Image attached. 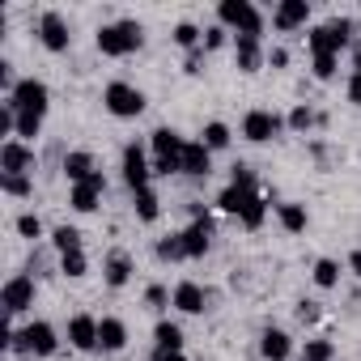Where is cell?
I'll return each mask as SVG.
<instances>
[{
	"instance_id": "cell-1",
	"label": "cell",
	"mask_w": 361,
	"mask_h": 361,
	"mask_svg": "<svg viewBox=\"0 0 361 361\" xmlns=\"http://www.w3.org/2000/svg\"><path fill=\"white\" fill-rule=\"evenodd\" d=\"M136 47H140V26L136 22H115V26L98 30V51H106V56H128Z\"/></svg>"
},
{
	"instance_id": "cell-2",
	"label": "cell",
	"mask_w": 361,
	"mask_h": 361,
	"mask_svg": "<svg viewBox=\"0 0 361 361\" xmlns=\"http://www.w3.org/2000/svg\"><path fill=\"white\" fill-rule=\"evenodd\" d=\"M348 39H353V22H348V18H336V22L310 30V47H314V56H336Z\"/></svg>"
},
{
	"instance_id": "cell-3",
	"label": "cell",
	"mask_w": 361,
	"mask_h": 361,
	"mask_svg": "<svg viewBox=\"0 0 361 361\" xmlns=\"http://www.w3.org/2000/svg\"><path fill=\"white\" fill-rule=\"evenodd\" d=\"M102 102H106V111H111V115H119V119H132V115H140V111H145V94H140V90H132V85H123V81L106 85Z\"/></svg>"
},
{
	"instance_id": "cell-4",
	"label": "cell",
	"mask_w": 361,
	"mask_h": 361,
	"mask_svg": "<svg viewBox=\"0 0 361 361\" xmlns=\"http://www.w3.org/2000/svg\"><path fill=\"white\" fill-rule=\"evenodd\" d=\"M13 106L43 115V111H47V85L35 81V77H30V81H18V85H13Z\"/></svg>"
},
{
	"instance_id": "cell-5",
	"label": "cell",
	"mask_w": 361,
	"mask_h": 361,
	"mask_svg": "<svg viewBox=\"0 0 361 361\" xmlns=\"http://www.w3.org/2000/svg\"><path fill=\"white\" fill-rule=\"evenodd\" d=\"M149 161H145V149L140 145H128L123 149V178H128V188L132 192H145V183H149Z\"/></svg>"
},
{
	"instance_id": "cell-6",
	"label": "cell",
	"mask_w": 361,
	"mask_h": 361,
	"mask_svg": "<svg viewBox=\"0 0 361 361\" xmlns=\"http://www.w3.org/2000/svg\"><path fill=\"white\" fill-rule=\"evenodd\" d=\"M0 170H5V174L35 170V149H26L22 140H5V149H0Z\"/></svg>"
},
{
	"instance_id": "cell-7",
	"label": "cell",
	"mask_w": 361,
	"mask_h": 361,
	"mask_svg": "<svg viewBox=\"0 0 361 361\" xmlns=\"http://www.w3.org/2000/svg\"><path fill=\"white\" fill-rule=\"evenodd\" d=\"M102 192H106V178L94 170V174L85 178V183H77V188H73V209H77V213H94Z\"/></svg>"
},
{
	"instance_id": "cell-8",
	"label": "cell",
	"mask_w": 361,
	"mask_h": 361,
	"mask_svg": "<svg viewBox=\"0 0 361 361\" xmlns=\"http://www.w3.org/2000/svg\"><path fill=\"white\" fill-rule=\"evenodd\" d=\"M276 128H281V119H276L272 111H251V115L243 119V136H247V140H272Z\"/></svg>"
},
{
	"instance_id": "cell-9",
	"label": "cell",
	"mask_w": 361,
	"mask_h": 361,
	"mask_svg": "<svg viewBox=\"0 0 361 361\" xmlns=\"http://www.w3.org/2000/svg\"><path fill=\"white\" fill-rule=\"evenodd\" d=\"M30 302H35V281H30V276H13V281L5 285V310L18 314V310H26Z\"/></svg>"
},
{
	"instance_id": "cell-10",
	"label": "cell",
	"mask_w": 361,
	"mask_h": 361,
	"mask_svg": "<svg viewBox=\"0 0 361 361\" xmlns=\"http://www.w3.org/2000/svg\"><path fill=\"white\" fill-rule=\"evenodd\" d=\"M178 238H183V251H188V255H204V251H209V238H213L209 217H196L183 234H178Z\"/></svg>"
},
{
	"instance_id": "cell-11",
	"label": "cell",
	"mask_w": 361,
	"mask_h": 361,
	"mask_svg": "<svg viewBox=\"0 0 361 361\" xmlns=\"http://www.w3.org/2000/svg\"><path fill=\"white\" fill-rule=\"evenodd\" d=\"M39 35H43V43H47L51 51H64V47H68V26H64V18H60V13H43Z\"/></svg>"
},
{
	"instance_id": "cell-12",
	"label": "cell",
	"mask_w": 361,
	"mask_h": 361,
	"mask_svg": "<svg viewBox=\"0 0 361 361\" xmlns=\"http://www.w3.org/2000/svg\"><path fill=\"white\" fill-rule=\"evenodd\" d=\"M310 18V5H306V0H281V5H276V26L281 30H293V26H302Z\"/></svg>"
},
{
	"instance_id": "cell-13",
	"label": "cell",
	"mask_w": 361,
	"mask_h": 361,
	"mask_svg": "<svg viewBox=\"0 0 361 361\" xmlns=\"http://www.w3.org/2000/svg\"><path fill=\"white\" fill-rule=\"evenodd\" d=\"M174 306L183 310V314H200L204 310V289L196 281H183V285L174 289Z\"/></svg>"
},
{
	"instance_id": "cell-14",
	"label": "cell",
	"mask_w": 361,
	"mask_h": 361,
	"mask_svg": "<svg viewBox=\"0 0 361 361\" xmlns=\"http://www.w3.org/2000/svg\"><path fill=\"white\" fill-rule=\"evenodd\" d=\"M68 340H73L77 348H94V344H98V319L77 314V319L68 323Z\"/></svg>"
},
{
	"instance_id": "cell-15",
	"label": "cell",
	"mask_w": 361,
	"mask_h": 361,
	"mask_svg": "<svg viewBox=\"0 0 361 361\" xmlns=\"http://www.w3.org/2000/svg\"><path fill=\"white\" fill-rule=\"evenodd\" d=\"M98 344L111 348V353L123 348V344H128V327H123L119 319H102V323H98Z\"/></svg>"
},
{
	"instance_id": "cell-16",
	"label": "cell",
	"mask_w": 361,
	"mask_h": 361,
	"mask_svg": "<svg viewBox=\"0 0 361 361\" xmlns=\"http://www.w3.org/2000/svg\"><path fill=\"white\" fill-rule=\"evenodd\" d=\"M26 336H30V348H35L39 357H51V353H56V331H51V323H30Z\"/></svg>"
},
{
	"instance_id": "cell-17",
	"label": "cell",
	"mask_w": 361,
	"mask_h": 361,
	"mask_svg": "<svg viewBox=\"0 0 361 361\" xmlns=\"http://www.w3.org/2000/svg\"><path fill=\"white\" fill-rule=\"evenodd\" d=\"M183 174H209V145H183Z\"/></svg>"
},
{
	"instance_id": "cell-18",
	"label": "cell",
	"mask_w": 361,
	"mask_h": 361,
	"mask_svg": "<svg viewBox=\"0 0 361 361\" xmlns=\"http://www.w3.org/2000/svg\"><path fill=\"white\" fill-rule=\"evenodd\" d=\"M183 136H178V132H170V128H157L153 132V149H157V157H178V153H183Z\"/></svg>"
},
{
	"instance_id": "cell-19",
	"label": "cell",
	"mask_w": 361,
	"mask_h": 361,
	"mask_svg": "<svg viewBox=\"0 0 361 361\" xmlns=\"http://www.w3.org/2000/svg\"><path fill=\"white\" fill-rule=\"evenodd\" d=\"M259 348H264V357H268V361H285L293 344H289V336H285V331H264Z\"/></svg>"
},
{
	"instance_id": "cell-20",
	"label": "cell",
	"mask_w": 361,
	"mask_h": 361,
	"mask_svg": "<svg viewBox=\"0 0 361 361\" xmlns=\"http://www.w3.org/2000/svg\"><path fill=\"white\" fill-rule=\"evenodd\" d=\"M64 174L73 178V183H85V178L94 174V157L90 153H68L64 157Z\"/></svg>"
},
{
	"instance_id": "cell-21",
	"label": "cell",
	"mask_w": 361,
	"mask_h": 361,
	"mask_svg": "<svg viewBox=\"0 0 361 361\" xmlns=\"http://www.w3.org/2000/svg\"><path fill=\"white\" fill-rule=\"evenodd\" d=\"M234 56H238V68H243V73H255V68H259V43H255V39H243V35H238Z\"/></svg>"
},
{
	"instance_id": "cell-22",
	"label": "cell",
	"mask_w": 361,
	"mask_h": 361,
	"mask_svg": "<svg viewBox=\"0 0 361 361\" xmlns=\"http://www.w3.org/2000/svg\"><path fill=\"white\" fill-rule=\"evenodd\" d=\"M128 272H132V264H128V255H111V259H106V285H111V289H119V285H128Z\"/></svg>"
},
{
	"instance_id": "cell-23",
	"label": "cell",
	"mask_w": 361,
	"mask_h": 361,
	"mask_svg": "<svg viewBox=\"0 0 361 361\" xmlns=\"http://www.w3.org/2000/svg\"><path fill=\"white\" fill-rule=\"evenodd\" d=\"M247 13H251V5H247V0H221V9H217V18H221L226 26H238Z\"/></svg>"
},
{
	"instance_id": "cell-24",
	"label": "cell",
	"mask_w": 361,
	"mask_h": 361,
	"mask_svg": "<svg viewBox=\"0 0 361 361\" xmlns=\"http://www.w3.org/2000/svg\"><path fill=\"white\" fill-rule=\"evenodd\" d=\"M281 226H285L289 234H302V230H306V209H302V204H281Z\"/></svg>"
},
{
	"instance_id": "cell-25",
	"label": "cell",
	"mask_w": 361,
	"mask_h": 361,
	"mask_svg": "<svg viewBox=\"0 0 361 361\" xmlns=\"http://www.w3.org/2000/svg\"><path fill=\"white\" fill-rule=\"evenodd\" d=\"M247 196H251V192H243V188H234V183H230V188L221 192V200H217V204H221L226 213H238V217H243V209H247Z\"/></svg>"
},
{
	"instance_id": "cell-26",
	"label": "cell",
	"mask_w": 361,
	"mask_h": 361,
	"mask_svg": "<svg viewBox=\"0 0 361 361\" xmlns=\"http://www.w3.org/2000/svg\"><path fill=\"white\" fill-rule=\"evenodd\" d=\"M153 336H157V348H174V353L183 348V331H178L174 323H157V331H153Z\"/></svg>"
},
{
	"instance_id": "cell-27",
	"label": "cell",
	"mask_w": 361,
	"mask_h": 361,
	"mask_svg": "<svg viewBox=\"0 0 361 361\" xmlns=\"http://www.w3.org/2000/svg\"><path fill=\"white\" fill-rule=\"evenodd\" d=\"M157 204H161V200H157L149 188H145V192H136V213H140V221H157V213H161Z\"/></svg>"
},
{
	"instance_id": "cell-28",
	"label": "cell",
	"mask_w": 361,
	"mask_h": 361,
	"mask_svg": "<svg viewBox=\"0 0 361 361\" xmlns=\"http://www.w3.org/2000/svg\"><path fill=\"white\" fill-rule=\"evenodd\" d=\"M314 281H319L323 289H331V285L340 281V264H336V259H319V264H314Z\"/></svg>"
},
{
	"instance_id": "cell-29",
	"label": "cell",
	"mask_w": 361,
	"mask_h": 361,
	"mask_svg": "<svg viewBox=\"0 0 361 361\" xmlns=\"http://www.w3.org/2000/svg\"><path fill=\"white\" fill-rule=\"evenodd\" d=\"M243 226H251V230H255V226H264V200H259L255 192L247 196V209H243Z\"/></svg>"
},
{
	"instance_id": "cell-30",
	"label": "cell",
	"mask_w": 361,
	"mask_h": 361,
	"mask_svg": "<svg viewBox=\"0 0 361 361\" xmlns=\"http://www.w3.org/2000/svg\"><path fill=\"white\" fill-rule=\"evenodd\" d=\"M56 247H60V255H68V251H81V234H77L73 226H60V230H56Z\"/></svg>"
},
{
	"instance_id": "cell-31",
	"label": "cell",
	"mask_w": 361,
	"mask_h": 361,
	"mask_svg": "<svg viewBox=\"0 0 361 361\" xmlns=\"http://www.w3.org/2000/svg\"><path fill=\"white\" fill-rule=\"evenodd\" d=\"M188 251H183V238L178 234H170V238H161L157 243V259H183Z\"/></svg>"
},
{
	"instance_id": "cell-32",
	"label": "cell",
	"mask_w": 361,
	"mask_h": 361,
	"mask_svg": "<svg viewBox=\"0 0 361 361\" xmlns=\"http://www.w3.org/2000/svg\"><path fill=\"white\" fill-rule=\"evenodd\" d=\"M0 188H5L9 196H30L35 192V183H30L26 174H5V183H0Z\"/></svg>"
},
{
	"instance_id": "cell-33",
	"label": "cell",
	"mask_w": 361,
	"mask_h": 361,
	"mask_svg": "<svg viewBox=\"0 0 361 361\" xmlns=\"http://www.w3.org/2000/svg\"><path fill=\"white\" fill-rule=\"evenodd\" d=\"M39 123H43V115H35V111H18V136H39Z\"/></svg>"
},
{
	"instance_id": "cell-34",
	"label": "cell",
	"mask_w": 361,
	"mask_h": 361,
	"mask_svg": "<svg viewBox=\"0 0 361 361\" xmlns=\"http://www.w3.org/2000/svg\"><path fill=\"white\" fill-rule=\"evenodd\" d=\"M204 145H209V149H226V145H230V128H226V123H209V128H204Z\"/></svg>"
},
{
	"instance_id": "cell-35",
	"label": "cell",
	"mask_w": 361,
	"mask_h": 361,
	"mask_svg": "<svg viewBox=\"0 0 361 361\" xmlns=\"http://www.w3.org/2000/svg\"><path fill=\"white\" fill-rule=\"evenodd\" d=\"M302 361H331V344H327V340H306Z\"/></svg>"
},
{
	"instance_id": "cell-36",
	"label": "cell",
	"mask_w": 361,
	"mask_h": 361,
	"mask_svg": "<svg viewBox=\"0 0 361 361\" xmlns=\"http://www.w3.org/2000/svg\"><path fill=\"white\" fill-rule=\"evenodd\" d=\"M174 43H178V47H196V43H200V30H196L192 22H183V26H174Z\"/></svg>"
},
{
	"instance_id": "cell-37",
	"label": "cell",
	"mask_w": 361,
	"mask_h": 361,
	"mask_svg": "<svg viewBox=\"0 0 361 361\" xmlns=\"http://www.w3.org/2000/svg\"><path fill=\"white\" fill-rule=\"evenodd\" d=\"M314 77H319V81L336 77V56H314Z\"/></svg>"
},
{
	"instance_id": "cell-38",
	"label": "cell",
	"mask_w": 361,
	"mask_h": 361,
	"mask_svg": "<svg viewBox=\"0 0 361 361\" xmlns=\"http://www.w3.org/2000/svg\"><path fill=\"white\" fill-rule=\"evenodd\" d=\"M18 230H22V238H39V234H43V226H39V217H35V213L18 217Z\"/></svg>"
},
{
	"instance_id": "cell-39",
	"label": "cell",
	"mask_w": 361,
	"mask_h": 361,
	"mask_svg": "<svg viewBox=\"0 0 361 361\" xmlns=\"http://www.w3.org/2000/svg\"><path fill=\"white\" fill-rule=\"evenodd\" d=\"M64 272H68V276H85V255H81V251H68V255H64Z\"/></svg>"
},
{
	"instance_id": "cell-40",
	"label": "cell",
	"mask_w": 361,
	"mask_h": 361,
	"mask_svg": "<svg viewBox=\"0 0 361 361\" xmlns=\"http://www.w3.org/2000/svg\"><path fill=\"white\" fill-rule=\"evenodd\" d=\"M174 170H183V153H178V157H157V161H153V174H174Z\"/></svg>"
},
{
	"instance_id": "cell-41",
	"label": "cell",
	"mask_w": 361,
	"mask_h": 361,
	"mask_svg": "<svg viewBox=\"0 0 361 361\" xmlns=\"http://www.w3.org/2000/svg\"><path fill=\"white\" fill-rule=\"evenodd\" d=\"M234 188H243V192H255V174H251L247 166H234Z\"/></svg>"
},
{
	"instance_id": "cell-42",
	"label": "cell",
	"mask_w": 361,
	"mask_h": 361,
	"mask_svg": "<svg viewBox=\"0 0 361 361\" xmlns=\"http://www.w3.org/2000/svg\"><path fill=\"white\" fill-rule=\"evenodd\" d=\"M289 123H293V128H298V132H306V128H310V123H314V115H310V111H306V106H298V111H293V115H289Z\"/></svg>"
},
{
	"instance_id": "cell-43",
	"label": "cell",
	"mask_w": 361,
	"mask_h": 361,
	"mask_svg": "<svg viewBox=\"0 0 361 361\" xmlns=\"http://www.w3.org/2000/svg\"><path fill=\"white\" fill-rule=\"evenodd\" d=\"M348 102L361 106V73H353V81H348Z\"/></svg>"
},
{
	"instance_id": "cell-44",
	"label": "cell",
	"mask_w": 361,
	"mask_h": 361,
	"mask_svg": "<svg viewBox=\"0 0 361 361\" xmlns=\"http://www.w3.org/2000/svg\"><path fill=\"white\" fill-rule=\"evenodd\" d=\"M145 298H149V306H166V289H161V285H153Z\"/></svg>"
},
{
	"instance_id": "cell-45",
	"label": "cell",
	"mask_w": 361,
	"mask_h": 361,
	"mask_svg": "<svg viewBox=\"0 0 361 361\" xmlns=\"http://www.w3.org/2000/svg\"><path fill=\"white\" fill-rule=\"evenodd\" d=\"M153 361H183V353H174V348H157Z\"/></svg>"
},
{
	"instance_id": "cell-46",
	"label": "cell",
	"mask_w": 361,
	"mask_h": 361,
	"mask_svg": "<svg viewBox=\"0 0 361 361\" xmlns=\"http://www.w3.org/2000/svg\"><path fill=\"white\" fill-rule=\"evenodd\" d=\"M221 43H226V30H209L204 35V47H221Z\"/></svg>"
},
{
	"instance_id": "cell-47",
	"label": "cell",
	"mask_w": 361,
	"mask_h": 361,
	"mask_svg": "<svg viewBox=\"0 0 361 361\" xmlns=\"http://www.w3.org/2000/svg\"><path fill=\"white\" fill-rule=\"evenodd\" d=\"M314 314H319V310H314V302H302V306H298V319H302V323H306V319H314Z\"/></svg>"
},
{
	"instance_id": "cell-48",
	"label": "cell",
	"mask_w": 361,
	"mask_h": 361,
	"mask_svg": "<svg viewBox=\"0 0 361 361\" xmlns=\"http://www.w3.org/2000/svg\"><path fill=\"white\" fill-rule=\"evenodd\" d=\"M268 60H272V64H276V68H285V64H289V56H285V51H281V47H276V51H272V56H268Z\"/></svg>"
},
{
	"instance_id": "cell-49",
	"label": "cell",
	"mask_w": 361,
	"mask_h": 361,
	"mask_svg": "<svg viewBox=\"0 0 361 361\" xmlns=\"http://www.w3.org/2000/svg\"><path fill=\"white\" fill-rule=\"evenodd\" d=\"M348 264H353V272L361 276V251H353V259H348Z\"/></svg>"
},
{
	"instance_id": "cell-50",
	"label": "cell",
	"mask_w": 361,
	"mask_h": 361,
	"mask_svg": "<svg viewBox=\"0 0 361 361\" xmlns=\"http://www.w3.org/2000/svg\"><path fill=\"white\" fill-rule=\"evenodd\" d=\"M353 64H357V73H361V43L353 47Z\"/></svg>"
}]
</instances>
